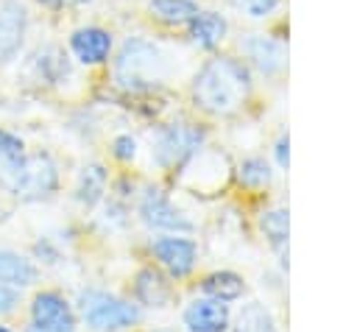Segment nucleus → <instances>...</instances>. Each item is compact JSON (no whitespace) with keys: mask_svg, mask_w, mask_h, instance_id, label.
<instances>
[{"mask_svg":"<svg viewBox=\"0 0 357 332\" xmlns=\"http://www.w3.org/2000/svg\"><path fill=\"white\" fill-rule=\"evenodd\" d=\"M251 67L234 56H215L209 59L192 78V103L204 114L212 117H231L237 114L251 98Z\"/></svg>","mask_w":357,"mask_h":332,"instance_id":"obj_1","label":"nucleus"},{"mask_svg":"<svg viewBox=\"0 0 357 332\" xmlns=\"http://www.w3.org/2000/svg\"><path fill=\"white\" fill-rule=\"evenodd\" d=\"M112 73H114V81L123 92H148L162 81L165 59L153 42L131 36L123 42Z\"/></svg>","mask_w":357,"mask_h":332,"instance_id":"obj_2","label":"nucleus"},{"mask_svg":"<svg viewBox=\"0 0 357 332\" xmlns=\"http://www.w3.org/2000/svg\"><path fill=\"white\" fill-rule=\"evenodd\" d=\"M81 315L86 321V326H92L95 332H123L131 329L134 324H139V307L106 293V290H84L78 299Z\"/></svg>","mask_w":357,"mask_h":332,"instance_id":"obj_3","label":"nucleus"},{"mask_svg":"<svg viewBox=\"0 0 357 332\" xmlns=\"http://www.w3.org/2000/svg\"><path fill=\"white\" fill-rule=\"evenodd\" d=\"M206 131L195 123H170L159 128L153 142V159L162 170H181L201 151Z\"/></svg>","mask_w":357,"mask_h":332,"instance_id":"obj_4","label":"nucleus"},{"mask_svg":"<svg viewBox=\"0 0 357 332\" xmlns=\"http://www.w3.org/2000/svg\"><path fill=\"white\" fill-rule=\"evenodd\" d=\"M8 184H11V190L22 201L47 198L59 187V170H56V165H53V159L47 153L20 156L17 162H11V179H8Z\"/></svg>","mask_w":357,"mask_h":332,"instance_id":"obj_5","label":"nucleus"},{"mask_svg":"<svg viewBox=\"0 0 357 332\" xmlns=\"http://www.w3.org/2000/svg\"><path fill=\"white\" fill-rule=\"evenodd\" d=\"M139 218L148 229H156V232H167V234H187L192 232V220L170 201V195L162 190V187H145L142 195H139Z\"/></svg>","mask_w":357,"mask_h":332,"instance_id":"obj_6","label":"nucleus"},{"mask_svg":"<svg viewBox=\"0 0 357 332\" xmlns=\"http://www.w3.org/2000/svg\"><path fill=\"white\" fill-rule=\"evenodd\" d=\"M151 254L170 279H184L198 265V243L190 237H181V234L156 237L151 243Z\"/></svg>","mask_w":357,"mask_h":332,"instance_id":"obj_7","label":"nucleus"},{"mask_svg":"<svg viewBox=\"0 0 357 332\" xmlns=\"http://www.w3.org/2000/svg\"><path fill=\"white\" fill-rule=\"evenodd\" d=\"M243 53H245V64L254 67L257 73L268 75V78H279L287 70V45L276 36H265V33H251L243 42Z\"/></svg>","mask_w":357,"mask_h":332,"instance_id":"obj_8","label":"nucleus"},{"mask_svg":"<svg viewBox=\"0 0 357 332\" xmlns=\"http://www.w3.org/2000/svg\"><path fill=\"white\" fill-rule=\"evenodd\" d=\"M257 229L268 248L273 251L282 271L290 268V209L287 206H268L257 215Z\"/></svg>","mask_w":357,"mask_h":332,"instance_id":"obj_9","label":"nucleus"},{"mask_svg":"<svg viewBox=\"0 0 357 332\" xmlns=\"http://www.w3.org/2000/svg\"><path fill=\"white\" fill-rule=\"evenodd\" d=\"M181 321H184L187 332H229L231 310H229L226 301H218V299H209V296H198L184 307Z\"/></svg>","mask_w":357,"mask_h":332,"instance_id":"obj_10","label":"nucleus"},{"mask_svg":"<svg viewBox=\"0 0 357 332\" xmlns=\"http://www.w3.org/2000/svg\"><path fill=\"white\" fill-rule=\"evenodd\" d=\"M31 315H33L36 326L50 329V332H73L75 329V315L59 293H39L31 304Z\"/></svg>","mask_w":357,"mask_h":332,"instance_id":"obj_11","label":"nucleus"},{"mask_svg":"<svg viewBox=\"0 0 357 332\" xmlns=\"http://www.w3.org/2000/svg\"><path fill=\"white\" fill-rule=\"evenodd\" d=\"M134 299L145 307H167V301L173 299V285L159 268L148 265L134 276Z\"/></svg>","mask_w":357,"mask_h":332,"instance_id":"obj_12","label":"nucleus"},{"mask_svg":"<svg viewBox=\"0 0 357 332\" xmlns=\"http://www.w3.org/2000/svg\"><path fill=\"white\" fill-rule=\"evenodd\" d=\"M70 47L81 64H103L112 53V36L103 28H78L70 36Z\"/></svg>","mask_w":357,"mask_h":332,"instance_id":"obj_13","label":"nucleus"},{"mask_svg":"<svg viewBox=\"0 0 357 332\" xmlns=\"http://www.w3.org/2000/svg\"><path fill=\"white\" fill-rule=\"evenodd\" d=\"M25 33V8L14 0L0 6V61L11 59Z\"/></svg>","mask_w":357,"mask_h":332,"instance_id":"obj_14","label":"nucleus"},{"mask_svg":"<svg viewBox=\"0 0 357 332\" xmlns=\"http://www.w3.org/2000/svg\"><path fill=\"white\" fill-rule=\"evenodd\" d=\"M187 28H190L192 45H198V47H204V50H215V47L226 39V31H229L226 20H223L218 11H198V14L187 22Z\"/></svg>","mask_w":357,"mask_h":332,"instance_id":"obj_15","label":"nucleus"},{"mask_svg":"<svg viewBox=\"0 0 357 332\" xmlns=\"http://www.w3.org/2000/svg\"><path fill=\"white\" fill-rule=\"evenodd\" d=\"M231 332H279V321L273 315V310L257 299L240 304L231 326Z\"/></svg>","mask_w":357,"mask_h":332,"instance_id":"obj_16","label":"nucleus"},{"mask_svg":"<svg viewBox=\"0 0 357 332\" xmlns=\"http://www.w3.org/2000/svg\"><path fill=\"white\" fill-rule=\"evenodd\" d=\"M201 296L218 299V301H240L245 296V279L237 271H212L201 279Z\"/></svg>","mask_w":357,"mask_h":332,"instance_id":"obj_17","label":"nucleus"},{"mask_svg":"<svg viewBox=\"0 0 357 332\" xmlns=\"http://www.w3.org/2000/svg\"><path fill=\"white\" fill-rule=\"evenodd\" d=\"M234 179H237V184H240L243 190H248V193H254V195H262L265 190L273 187V167H271V162H265L262 156H248V159H243V162L237 165Z\"/></svg>","mask_w":357,"mask_h":332,"instance_id":"obj_18","label":"nucleus"},{"mask_svg":"<svg viewBox=\"0 0 357 332\" xmlns=\"http://www.w3.org/2000/svg\"><path fill=\"white\" fill-rule=\"evenodd\" d=\"M106 184H109V173L103 165H86L78 173V184H75V198L84 206H95L103 195H106Z\"/></svg>","mask_w":357,"mask_h":332,"instance_id":"obj_19","label":"nucleus"},{"mask_svg":"<svg viewBox=\"0 0 357 332\" xmlns=\"http://www.w3.org/2000/svg\"><path fill=\"white\" fill-rule=\"evenodd\" d=\"M148 11L165 25H187L198 14V6L192 0H151Z\"/></svg>","mask_w":357,"mask_h":332,"instance_id":"obj_20","label":"nucleus"},{"mask_svg":"<svg viewBox=\"0 0 357 332\" xmlns=\"http://www.w3.org/2000/svg\"><path fill=\"white\" fill-rule=\"evenodd\" d=\"M36 279V268L22 259L20 254L11 251H0V282L8 285H31Z\"/></svg>","mask_w":357,"mask_h":332,"instance_id":"obj_21","label":"nucleus"},{"mask_svg":"<svg viewBox=\"0 0 357 332\" xmlns=\"http://www.w3.org/2000/svg\"><path fill=\"white\" fill-rule=\"evenodd\" d=\"M36 67H39V75L50 84L56 81H64L70 67H67V56L59 50V47H42L36 53Z\"/></svg>","mask_w":357,"mask_h":332,"instance_id":"obj_22","label":"nucleus"},{"mask_svg":"<svg viewBox=\"0 0 357 332\" xmlns=\"http://www.w3.org/2000/svg\"><path fill=\"white\" fill-rule=\"evenodd\" d=\"M243 14L254 17V20H262V17H271L282 0H231Z\"/></svg>","mask_w":357,"mask_h":332,"instance_id":"obj_23","label":"nucleus"},{"mask_svg":"<svg viewBox=\"0 0 357 332\" xmlns=\"http://www.w3.org/2000/svg\"><path fill=\"white\" fill-rule=\"evenodd\" d=\"M112 156L120 162H131L137 156V139L131 134H117L112 139Z\"/></svg>","mask_w":357,"mask_h":332,"instance_id":"obj_24","label":"nucleus"},{"mask_svg":"<svg viewBox=\"0 0 357 332\" xmlns=\"http://www.w3.org/2000/svg\"><path fill=\"white\" fill-rule=\"evenodd\" d=\"M22 156V139L8 134V131H0V162H17Z\"/></svg>","mask_w":357,"mask_h":332,"instance_id":"obj_25","label":"nucleus"},{"mask_svg":"<svg viewBox=\"0 0 357 332\" xmlns=\"http://www.w3.org/2000/svg\"><path fill=\"white\" fill-rule=\"evenodd\" d=\"M273 162H276L279 170L290 167V137H287V131H282L273 142Z\"/></svg>","mask_w":357,"mask_h":332,"instance_id":"obj_26","label":"nucleus"},{"mask_svg":"<svg viewBox=\"0 0 357 332\" xmlns=\"http://www.w3.org/2000/svg\"><path fill=\"white\" fill-rule=\"evenodd\" d=\"M17 301H20L17 290H11V287H3V285H0V312L14 310V304H17Z\"/></svg>","mask_w":357,"mask_h":332,"instance_id":"obj_27","label":"nucleus"},{"mask_svg":"<svg viewBox=\"0 0 357 332\" xmlns=\"http://www.w3.org/2000/svg\"><path fill=\"white\" fill-rule=\"evenodd\" d=\"M42 3H47V6H84L89 0H42Z\"/></svg>","mask_w":357,"mask_h":332,"instance_id":"obj_28","label":"nucleus"},{"mask_svg":"<svg viewBox=\"0 0 357 332\" xmlns=\"http://www.w3.org/2000/svg\"><path fill=\"white\" fill-rule=\"evenodd\" d=\"M28 332H50V329H42V326H31Z\"/></svg>","mask_w":357,"mask_h":332,"instance_id":"obj_29","label":"nucleus"},{"mask_svg":"<svg viewBox=\"0 0 357 332\" xmlns=\"http://www.w3.org/2000/svg\"><path fill=\"white\" fill-rule=\"evenodd\" d=\"M148 332H165V329H148Z\"/></svg>","mask_w":357,"mask_h":332,"instance_id":"obj_30","label":"nucleus"},{"mask_svg":"<svg viewBox=\"0 0 357 332\" xmlns=\"http://www.w3.org/2000/svg\"><path fill=\"white\" fill-rule=\"evenodd\" d=\"M0 332H8V329H6V326H0Z\"/></svg>","mask_w":357,"mask_h":332,"instance_id":"obj_31","label":"nucleus"}]
</instances>
